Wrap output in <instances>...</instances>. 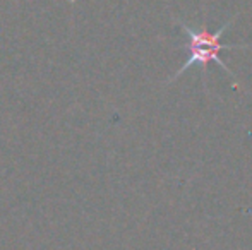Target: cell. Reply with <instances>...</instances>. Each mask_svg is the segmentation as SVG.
<instances>
[{
  "instance_id": "6da1fadb",
  "label": "cell",
  "mask_w": 252,
  "mask_h": 250,
  "mask_svg": "<svg viewBox=\"0 0 252 250\" xmlns=\"http://www.w3.org/2000/svg\"><path fill=\"white\" fill-rule=\"evenodd\" d=\"M232 23H233V19H230L228 23H225L218 31H215V33L208 31V28H206L204 24H202L199 29H192V28L187 26L186 23H180L182 31L186 33V36L189 38V43H186L182 48L190 52V57L187 58L182 67H180V70L177 72V76L173 77V79L182 76V74L186 72L187 69H190L192 65H199L206 76L209 62H216L233 81H235V74L228 69V65L223 63V60L220 58V52L230 50V48H249V45H228V43H221V41H220V38L223 36V33L228 29Z\"/></svg>"
}]
</instances>
